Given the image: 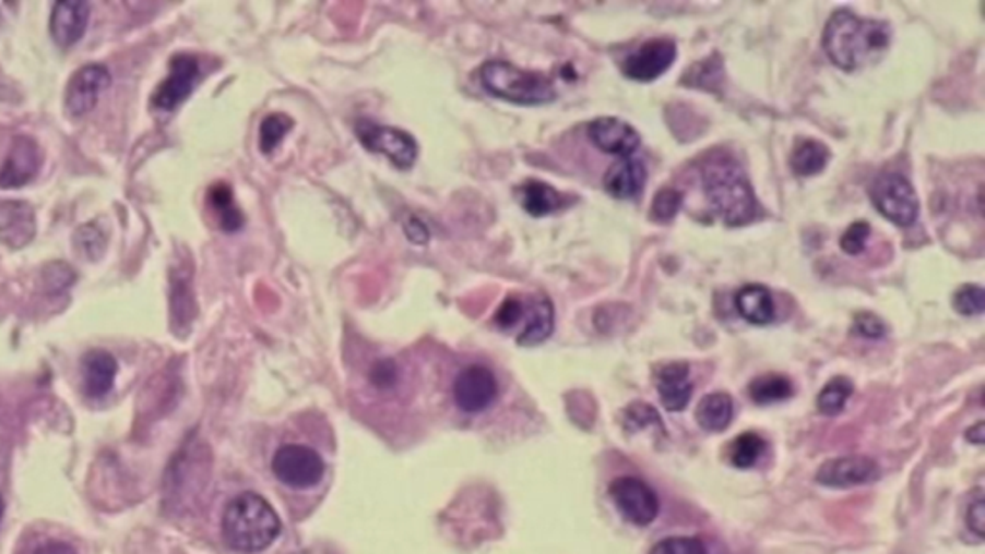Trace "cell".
I'll list each match as a JSON object with an SVG mask.
<instances>
[{
    "label": "cell",
    "mask_w": 985,
    "mask_h": 554,
    "mask_svg": "<svg viewBox=\"0 0 985 554\" xmlns=\"http://www.w3.org/2000/svg\"><path fill=\"white\" fill-rule=\"evenodd\" d=\"M824 50L833 64L853 72L865 68L886 52L889 45V27L886 22L865 20L838 10L826 24Z\"/></svg>",
    "instance_id": "1"
},
{
    "label": "cell",
    "mask_w": 985,
    "mask_h": 554,
    "mask_svg": "<svg viewBox=\"0 0 985 554\" xmlns=\"http://www.w3.org/2000/svg\"><path fill=\"white\" fill-rule=\"evenodd\" d=\"M704 193L727 226H745L757 218L759 203L744 168L729 156H716L701 170Z\"/></svg>",
    "instance_id": "2"
},
{
    "label": "cell",
    "mask_w": 985,
    "mask_h": 554,
    "mask_svg": "<svg viewBox=\"0 0 985 554\" xmlns=\"http://www.w3.org/2000/svg\"><path fill=\"white\" fill-rule=\"evenodd\" d=\"M282 531V520L266 498L257 493H242L227 505L222 520V535L237 553H260L274 543Z\"/></svg>",
    "instance_id": "3"
},
{
    "label": "cell",
    "mask_w": 985,
    "mask_h": 554,
    "mask_svg": "<svg viewBox=\"0 0 985 554\" xmlns=\"http://www.w3.org/2000/svg\"><path fill=\"white\" fill-rule=\"evenodd\" d=\"M479 80L492 97H501L517 105H545L557 97L547 75L525 72L505 60H491L482 65Z\"/></svg>",
    "instance_id": "4"
},
{
    "label": "cell",
    "mask_w": 985,
    "mask_h": 554,
    "mask_svg": "<svg viewBox=\"0 0 985 554\" xmlns=\"http://www.w3.org/2000/svg\"><path fill=\"white\" fill-rule=\"evenodd\" d=\"M870 198L881 216L897 226L914 224L921 208L911 181L895 171H886L874 180Z\"/></svg>",
    "instance_id": "5"
},
{
    "label": "cell",
    "mask_w": 985,
    "mask_h": 554,
    "mask_svg": "<svg viewBox=\"0 0 985 554\" xmlns=\"http://www.w3.org/2000/svg\"><path fill=\"white\" fill-rule=\"evenodd\" d=\"M272 470L275 478L285 485L295 490H308L322 481L325 465L315 448L292 443L275 450Z\"/></svg>",
    "instance_id": "6"
},
{
    "label": "cell",
    "mask_w": 985,
    "mask_h": 554,
    "mask_svg": "<svg viewBox=\"0 0 985 554\" xmlns=\"http://www.w3.org/2000/svg\"><path fill=\"white\" fill-rule=\"evenodd\" d=\"M355 131L364 147L378 155L388 156L399 170H408L416 162L418 145L413 135H408L406 131L380 125L370 120H360L356 123Z\"/></svg>",
    "instance_id": "7"
},
{
    "label": "cell",
    "mask_w": 985,
    "mask_h": 554,
    "mask_svg": "<svg viewBox=\"0 0 985 554\" xmlns=\"http://www.w3.org/2000/svg\"><path fill=\"white\" fill-rule=\"evenodd\" d=\"M610 498L618 513L633 526H649L658 516V497L645 481L624 475L610 483Z\"/></svg>",
    "instance_id": "8"
},
{
    "label": "cell",
    "mask_w": 985,
    "mask_h": 554,
    "mask_svg": "<svg viewBox=\"0 0 985 554\" xmlns=\"http://www.w3.org/2000/svg\"><path fill=\"white\" fill-rule=\"evenodd\" d=\"M499 395V382L489 368L482 364L464 368L453 385L454 402L464 412H484Z\"/></svg>",
    "instance_id": "9"
},
{
    "label": "cell",
    "mask_w": 985,
    "mask_h": 554,
    "mask_svg": "<svg viewBox=\"0 0 985 554\" xmlns=\"http://www.w3.org/2000/svg\"><path fill=\"white\" fill-rule=\"evenodd\" d=\"M880 466L870 457L848 455L833 458L818 468L816 481L832 490H848L858 485H868L880 478Z\"/></svg>",
    "instance_id": "10"
},
{
    "label": "cell",
    "mask_w": 985,
    "mask_h": 554,
    "mask_svg": "<svg viewBox=\"0 0 985 554\" xmlns=\"http://www.w3.org/2000/svg\"><path fill=\"white\" fill-rule=\"evenodd\" d=\"M110 85V72L103 64H87L70 77L64 105L68 115L80 118L97 107L98 97Z\"/></svg>",
    "instance_id": "11"
},
{
    "label": "cell",
    "mask_w": 985,
    "mask_h": 554,
    "mask_svg": "<svg viewBox=\"0 0 985 554\" xmlns=\"http://www.w3.org/2000/svg\"><path fill=\"white\" fill-rule=\"evenodd\" d=\"M676 43L672 39H651L624 60V74L636 82H654L658 75L668 72L676 60Z\"/></svg>",
    "instance_id": "12"
},
{
    "label": "cell",
    "mask_w": 985,
    "mask_h": 554,
    "mask_svg": "<svg viewBox=\"0 0 985 554\" xmlns=\"http://www.w3.org/2000/svg\"><path fill=\"white\" fill-rule=\"evenodd\" d=\"M201 68L199 60L191 55H178L171 60L170 75L154 91L153 105L158 110L170 112L186 100L194 83L199 80Z\"/></svg>",
    "instance_id": "13"
},
{
    "label": "cell",
    "mask_w": 985,
    "mask_h": 554,
    "mask_svg": "<svg viewBox=\"0 0 985 554\" xmlns=\"http://www.w3.org/2000/svg\"><path fill=\"white\" fill-rule=\"evenodd\" d=\"M40 168V150L29 137L12 141L7 160L0 168V188H24L37 176Z\"/></svg>",
    "instance_id": "14"
},
{
    "label": "cell",
    "mask_w": 985,
    "mask_h": 554,
    "mask_svg": "<svg viewBox=\"0 0 985 554\" xmlns=\"http://www.w3.org/2000/svg\"><path fill=\"white\" fill-rule=\"evenodd\" d=\"M591 143L606 155L631 156L641 145L638 131L618 118H597L588 128Z\"/></svg>",
    "instance_id": "15"
},
{
    "label": "cell",
    "mask_w": 985,
    "mask_h": 554,
    "mask_svg": "<svg viewBox=\"0 0 985 554\" xmlns=\"http://www.w3.org/2000/svg\"><path fill=\"white\" fill-rule=\"evenodd\" d=\"M90 24V4L81 0L57 2L50 14V35L60 47L80 41Z\"/></svg>",
    "instance_id": "16"
},
{
    "label": "cell",
    "mask_w": 985,
    "mask_h": 554,
    "mask_svg": "<svg viewBox=\"0 0 985 554\" xmlns=\"http://www.w3.org/2000/svg\"><path fill=\"white\" fill-rule=\"evenodd\" d=\"M35 213L24 201H4L0 203V241L22 249L35 237Z\"/></svg>",
    "instance_id": "17"
},
{
    "label": "cell",
    "mask_w": 985,
    "mask_h": 554,
    "mask_svg": "<svg viewBox=\"0 0 985 554\" xmlns=\"http://www.w3.org/2000/svg\"><path fill=\"white\" fill-rule=\"evenodd\" d=\"M656 392L663 400V407L670 412L686 410L691 395H693V382L689 377V364L687 362H670L656 374Z\"/></svg>",
    "instance_id": "18"
},
{
    "label": "cell",
    "mask_w": 985,
    "mask_h": 554,
    "mask_svg": "<svg viewBox=\"0 0 985 554\" xmlns=\"http://www.w3.org/2000/svg\"><path fill=\"white\" fill-rule=\"evenodd\" d=\"M555 329V309L549 297L535 294L532 301L525 304V316L522 322V332L518 334V342L522 347H535L539 342L549 339Z\"/></svg>",
    "instance_id": "19"
},
{
    "label": "cell",
    "mask_w": 985,
    "mask_h": 554,
    "mask_svg": "<svg viewBox=\"0 0 985 554\" xmlns=\"http://www.w3.org/2000/svg\"><path fill=\"white\" fill-rule=\"evenodd\" d=\"M646 181L645 164L626 156L613 164L605 176V189L616 198H636Z\"/></svg>",
    "instance_id": "20"
},
{
    "label": "cell",
    "mask_w": 985,
    "mask_h": 554,
    "mask_svg": "<svg viewBox=\"0 0 985 554\" xmlns=\"http://www.w3.org/2000/svg\"><path fill=\"white\" fill-rule=\"evenodd\" d=\"M81 374L85 393L93 399H100L112 389L114 380L118 374V362L110 352L91 351L81 362Z\"/></svg>",
    "instance_id": "21"
},
{
    "label": "cell",
    "mask_w": 985,
    "mask_h": 554,
    "mask_svg": "<svg viewBox=\"0 0 985 554\" xmlns=\"http://www.w3.org/2000/svg\"><path fill=\"white\" fill-rule=\"evenodd\" d=\"M735 309L755 326H767L775 316L772 294L764 286H745L735 294Z\"/></svg>",
    "instance_id": "22"
},
{
    "label": "cell",
    "mask_w": 985,
    "mask_h": 554,
    "mask_svg": "<svg viewBox=\"0 0 985 554\" xmlns=\"http://www.w3.org/2000/svg\"><path fill=\"white\" fill-rule=\"evenodd\" d=\"M695 416L707 432H724L734 418V400L727 393H711L701 399Z\"/></svg>",
    "instance_id": "23"
},
{
    "label": "cell",
    "mask_w": 985,
    "mask_h": 554,
    "mask_svg": "<svg viewBox=\"0 0 985 554\" xmlns=\"http://www.w3.org/2000/svg\"><path fill=\"white\" fill-rule=\"evenodd\" d=\"M518 195L522 198L525 213L537 218L557 213L565 206V196L543 181H527L518 189Z\"/></svg>",
    "instance_id": "24"
},
{
    "label": "cell",
    "mask_w": 985,
    "mask_h": 554,
    "mask_svg": "<svg viewBox=\"0 0 985 554\" xmlns=\"http://www.w3.org/2000/svg\"><path fill=\"white\" fill-rule=\"evenodd\" d=\"M828 160H830V150L826 145H822L820 141L803 138L793 148L790 162H792V170L797 176L808 178V176H816L824 170Z\"/></svg>",
    "instance_id": "25"
},
{
    "label": "cell",
    "mask_w": 985,
    "mask_h": 554,
    "mask_svg": "<svg viewBox=\"0 0 985 554\" xmlns=\"http://www.w3.org/2000/svg\"><path fill=\"white\" fill-rule=\"evenodd\" d=\"M793 393L792 380L780 374L760 375L749 385V397L762 407L792 399Z\"/></svg>",
    "instance_id": "26"
},
{
    "label": "cell",
    "mask_w": 985,
    "mask_h": 554,
    "mask_svg": "<svg viewBox=\"0 0 985 554\" xmlns=\"http://www.w3.org/2000/svg\"><path fill=\"white\" fill-rule=\"evenodd\" d=\"M209 201H211L212 208L218 216L219 226L224 231L235 233L242 228L241 210L235 206L234 191L227 183H216L209 193Z\"/></svg>",
    "instance_id": "27"
},
{
    "label": "cell",
    "mask_w": 985,
    "mask_h": 554,
    "mask_svg": "<svg viewBox=\"0 0 985 554\" xmlns=\"http://www.w3.org/2000/svg\"><path fill=\"white\" fill-rule=\"evenodd\" d=\"M853 392H855V385H853V382H851L848 377H845V375H835V377H832V380L824 385V389L818 395V399H816L818 410L824 416L841 414L843 408L847 405V400L851 399Z\"/></svg>",
    "instance_id": "28"
},
{
    "label": "cell",
    "mask_w": 985,
    "mask_h": 554,
    "mask_svg": "<svg viewBox=\"0 0 985 554\" xmlns=\"http://www.w3.org/2000/svg\"><path fill=\"white\" fill-rule=\"evenodd\" d=\"M764 450H767V441L762 439L759 433L747 432L735 437L734 443L729 445V460L735 468L749 470L759 462Z\"/></svg>",
    "instance_id": "29"
},
{
    "label": "cell",
    "mask_w": 985,
    "mask_h": 554,
    "mask_svg": "<svg viewBox=\"0 0 985 554\" xmlns=\"http://www.w3.org/2000/svg\"><path fill=\"white\" fill-rule=\"evenodd\" d=\"M722 64L720 58L714 55L712 58L701 60L699 64L691 65L684 75V83L691 87H703V89L716 91L722 82Z\"/></svg>",
    "instance_id": "30"
},
{
    "label": "cell",
    "mask_w": 985,
    "mask_h": 554,
    "mask_svg": "<svg viewBox=\"0 0 985 554\" xmlns=\"http://www.w3.org/2000/svg\"><path fill=\"white\" fill-rule=\"evenodd\" d=\"M292 128L293 120L289 116L282 115V112L266 116L260 125V150L264 155H272L275 148L280 147L285 133Z\"/></svg>",
    "instance_id": "31"
},
{
    "label": "cell",
    "mask_w": 985,
    "mask_h": 554,
    "mask_svg": "<svg viewBox=\"0 0 985 554\" xmlns=\"http://www.w3.org/2000/svg\"><path fill=\"white\" fill-rule=\"evenodd\" d=\"M684 203V193L678 189L664 188L654 195L651 218L658 224H668L676 218Z\"/></svg>",
    "instance_id": "32"
},
{
    "label": "cell",
    "mask_w": 985,
    "mask_h": 554,
    "mask_svg": "<svg viewBox=\"0 0 985 554\" xmlns=\"http://www.w3.org/2000/svg\"><path fill=\"white\" fill-rule=\"evenodd\" d=\"M649 425H656L661 432H664L663 420H661V416L651 405L633 402V405L624 410V427L628 432H638V430H643V427H649Z\"/></svg>",
    "instance_id": "33"
},
{
    "label": "cell",
    "mask_w": 985,
    "mask_h": 554,
    "mask_svg": "<svg viewBox=\"0 0 985 554\" xmlns=\"http://www.w3.org/2000/svg\"><path fill=\"white\" fill-rule=\"evenodd\" d=\"M957 312L964 316H977L985 309V293L980 286H962L953 297Z\"/></svg>",
    "instance_id": "34"
},
{
    "label": "cell",
    "mask_w": 985,
    "mask_h": 554,
    "mask_svg": "<svg viewBox=\"0 0 985 554\" xmlns=\"http://www.w3.org/2000/svg\"><path fill=\"white\" fill-rule=\"evenodd\" d=\"M524 316L525 302L518 297H507L495 314V324L505 332H509V329L520 326L524 322Z\"/></svg>",
    "instance_id": "35"
},
{
    "label": "cell",
    "mask_w": 985,
    "mask_h": 554,
    "mask_svg": "<svg viewBox=\"0 0 985 554\" xmlns=\"http://www.w3.org/2000/svg\"><path fill=\"white\" fill-rule=\"evenodd\" d=\"M870 233H873V228H870L868 221H855V224H851L847 231L841 236V249H843V253H863Z\"/></svg>",
    "instance_id": "36"
},
{
    "label": "cell",
    "mask_w": 985,
    "mask_h": 554,
    "mask_svg": "<svg viewBox=\"0 0 985 554\" xmlns=\"http://www.w3.org/2000/svg\"><path fill=\"white\" fill-rule=\"evenodd\" d=\"M649 554H704V546L695 538H668L658 541Z\"/></svg>",
    "instance_id": "37"
},
{
    "label": "cell",
    "mask_w": 985,
    "mask_h": 554,
    "mask_svg": "<svg viewBox=\"0 0 985 554\" xmlns=\"http://www.w3.org/2000/svg\"><path fill=\"white\" fill-rule=\"evenodd\" d=\"M75 239H78L80 251H87L90 258H97V253L100 254L105 251V237L93 226L81 228Z\"/></svg>",
    "instance_id": "38"
},
{
    "label": "cell",
    "mask_w": 985,
    "mask_h": 554,
    "mask_svg": "<svg viewBox=\"0 0 985 554\" xmlns=\"http://www.w3.org/2000/svg\"><path fill=\"white\" fill-rule=\"evenodd\" d=\"M855 327L858 334L866 337V339H881L883 335H886V324L881 322L876 314L873 312H863V314H856L855 318Z\"/></svg>",
    "instance_id": "39"
},
{
    "label": "cell",
    "mask_w": 985,
    "mask_h": 554,
    "mask_svg": "<svg viewBox=\"0 0 985 554\" xmlns=\"http://www.w3.org/2000/svg\"><path fill=\"white\" fill-rule=\"evenodd\" d=\"M966 526H969V530L977 535V538H984L985 535V501L982 497V491H977L976 497L974 501H970L969 510H966Z\"/></svg>",
    "instance_id": "40"
},
{
    "label": "cell",
    "mask_w": 985,
    "mask_h": 554,
    "mask_svg": "<svg viewBox=\"0 0 985 554\" xmlns=\"http://www.w3.org/2000/svg\"><path fill=\"white\" fill-rule=\"evenodd\" d=\"M404 233L413 241L414 245H428L429 229L420 218L411 216V218L406 220V224H404Z\"/></svg>",
    "instance_id": "41"
},
{
    "label": "cell",
    "mask_w": 985,
    "mask_h": 554,
    "mask_svg": "<svg viewBox=\"0 0 985 554\" xmlns=\"http://www.w3.org/2000/svg\"><path fill=\"white\" fill-rule=\"evenodd\" d=\"M395 368L389 366V364H380V366L376 368V372H373V382L376 384L381 385V387H385V385H391L393 382V372Z\"/></svg>",
    "instance_id": "42"
},
{
    "label": "cell",
    "mask_w": 985,
    "mask_h": 554,
    "mask_svg": "<svg viewBox=\"0 0 985 554\" xmlns=\"http://www.w3.org/2000/svg\"><path fill=\"white\" fill-rule=\"evenodd\" d=\"M984 422H977L974 427H970L969 433H966V439H969L970 443H976V445H984Z\"/></svg>",
    "instance_id": "43"
},
{
    "label": "cell",
    "mask_w": 985,
    "mask_h": 554,
    "mask_svg": "<svg viewBox=\"0 0 985 554\" xmlns=\"http://www.w3.org/2000/svg\"><path fill=\"white\" fill-rule=\"evenodd\" d=\"M2 514H4V501L0 497V520H2Z\"/></svg>",
    "instance_id": "44"
}]
</instances>
